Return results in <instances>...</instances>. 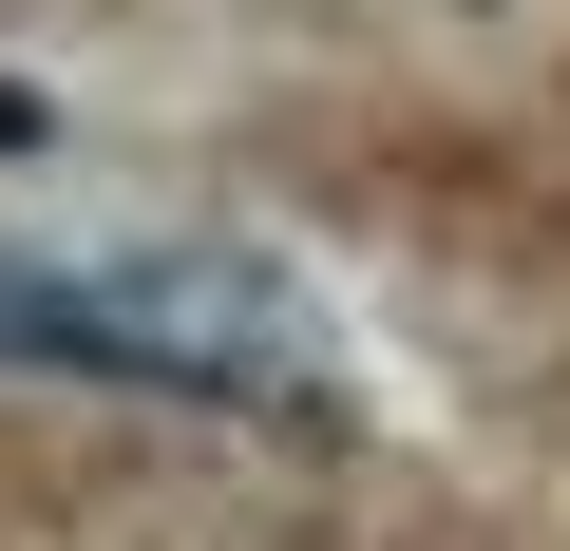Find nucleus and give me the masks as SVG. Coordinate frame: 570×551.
Here are the masks:
<instances>
[{"instance_id":"obj_1","label":"nucleus","mask_w":570,"mask_h":551,"mask_svg":"<svg viewBox=\"0 0 570 551\" xmlns=\"http://www.w3.org/2000/svg\"><path fill=\"white\" fill-rule=\"evenodd\" d=\"M0 362H39V381H134V400L305 419V362H285V324L228 286V266H39V247H0Z\"/></svg>"}]
</instances>
